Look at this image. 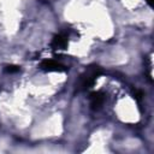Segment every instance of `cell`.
<instances>
[{
	"mask_svg": "<svg viewBox=\"0 0 154 154\" xmlns=\"http://www.w3.org/2000/svg\"><path fill=\"white\" fill-rule=\"evenodd\" d=\"M102 73V70L99 65H89L85 71L79 76L78 81L76 82V91H85L93 87L96 78Z\"/></svg>",
	"mask_w": 154,
	"mask_h": 154,
	"instance_id": "6da1fadb",
	"label": "cell"
},
{
	"mask_svg": "<svg viewBox=\"0 0 154 154\" xmlns=\"http://www.w3.org/2000/svg\"><path fill=\"white\" fill-rule=\"evenodd\" d=\"M40 69H42L45 71H58V72H61V71L66 70V67L63 64H60V63H58V61H55L53 59L42 60L40 63Z\"/></svg>",
	"mask_w": 154,
	"mask_h": 154,
	"instance_id": "7a4b0ae2",
	"label": "cell"
},
{
	"mask_svg": "<svg viewBox=\"0 0 154 154\" xmlns=\"http://www.w3.org/2000/svg\"><path fill=\"white\" fill-rule=\"evenodd\" d=\"M89 100H90L91 109L96 111V109H99L102 106V103L105 101V95L101 91H91L89 94Z\"/></svg>",
	"mask_w": 154,
	"mask_h": 154,
	"instance_id": "3957f363",
	"label": "cell"
},
{
	"mask_svg": "<svg viewBox=\"0 0 154 154\" xmlns=\"http://www.w3.org/2000/svg\"><path fill=\"white\" fill-rule=\"evenodd\" d=\"M67 46V35L64 32L57 34L51 42V47L53 49H64Z\"/></svg>",
	"mask_w": 154,
	"mask_h": 154,
	"instance_id": "277c9868",
	"label": "cell"
},
{
	"mask_svg": "<svg viewBox=\"0 0 154 154\" xmlns=\"http://www.w3.org/2000/svg\"><path fill=\"white\" fill-rule=\"evenodd\" d=\"M4 70H5V72H7V73H16V72L19 71V66H18V65H6V66L4 67Z\"/></svg>",
	"mask_w": 154,
	"mask_h": 154,
	"instance_id": "5b68a950",
	"label": "cell"
},
{
	"mask_svg": "<svg viewBox=\"0 0 154 154\" xmlns=\"http://www.w3.org/2000/svg\"><path fill=\"white\" fill-rule=\"evenodd\" d=\"M142 96H143L142 90H140V89H135V91H134V97H135L137 101H141Z\"/></svg>",
	"mask_w": 154,
	"mask_h": 154,
	"instance_id": "8992f818",
	"label": "cell"
},
{
	"mask_svg": "<svg viewBox=\"0 0 154 154\" xmlns=\"http://www.w3.org/2000/svg\"><path fill=\"white\" fill-rule=\"evenodd\" d=\"M147 2L149 4V6H153V0H147Z\"/></svg>",
	"mask_w": 154,
	"mask_h": 154,
	"instance_id": "52a82bcc",
	"label": "cell"
}]
</instances>
